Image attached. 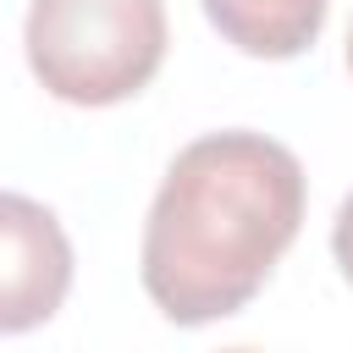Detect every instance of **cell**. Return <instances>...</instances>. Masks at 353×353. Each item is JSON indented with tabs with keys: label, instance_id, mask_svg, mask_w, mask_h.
I'll use <instances>...</instances> for the list:
<instances>
[{
	"label": "cell",
	"instance_id": "obj_1",
	"mask_svg": "<svg viewBox=\"0 0 353 353\" xmlns=\"http://www.w3.org/2000/svg\"><path fill=\"white\" fill-rule=\"evenodd\" d=\"M303 226V165L265 132L193 138L143 221L138 276L176 325L237 314Z\"/></svg>",
	"mask_w": 353,
	"mask_h": 353
},
{
	"label": "cell",
	"instance_id": "obj_2",
	"mask_svg": "<svg viewBox=\"0 0 353 353\" xmlns=\"http://www.w3.org/2000/svg\"><path fill=\"white\" fill-rule=\"evenodd\" d=\"M28 66L66 105H121L165 61L160 0H33Z\"/></svg>",
	"mask_w": 353,
	"mask_h": 353
},
{
	"label": "cell",
	"instance_id": "obj_3",
	"mask_svg": "<svg viewBox=\"0 0 353 353\" xmlns=\"http://www.w3.org/2000/svg\"><path fill=\"white\" fill-rule=\"evenodd\" d=\"M72 287V243L61 221L28 199L0 193V336L44 325Z\"/></svg>",
	"mask_w": 353,
	"mask_h": 353
},
{
	"label": "cell",
	"instance_id": "obj_4",
	"mask_svg": "<svg viewBox=\"0 0 353 353\" xmlns=\"http://www.w3.org/2000/svg\"><path fill=\"white\" fill-rule=\"evenodd\" d=\"M199 6L215 22V33L243 55L292 61L320 39L331 0H199Z\"/></svg>",
	"mask_w": 353,
	"mask_h": 353
},
{
	"label": "cell",
	"instance_id": "obj_5",
	"mask_svg": "<svg viewBox=\"0 0 353 353\" xmlns=\"http://www.w3.org/2000/svg\"><path fill=\"white\" fill-rule=\"evenodd\" d=\"M331 254H336L342 276L353 281V193L342 199V210H336V221H331Z\"/></svg>",
	"mask_w": 353,
	"mask_h": 353
},
{
	"label": "cell",
	"instance_id": "obj_6",
	"mask_svg": "<svg viewBox=\"0 0 353 353\" xmlns=\"http://www.w3.org/2000/svg\"><path fill=\"white\" fill-rule=\"evenodd\" d=\"M347 66H353V33H347Z\"/></svg>",
	"mask_w": 353,
	"mask_h": 353
}]
</instances>
